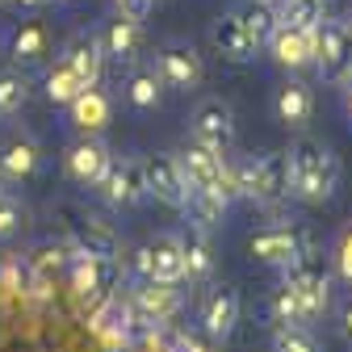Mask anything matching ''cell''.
<instances>
[{"instance_id":"cell-1","label":"cell","mask_w":352,"mask_h":352,"mask_svg":"<svg viewBox=\"0 0 352 352\" xmlns=\"http://www.w3.org/2000/svg\"><path fill=\"white\" fill-rule=\"evenodd\" d=\"M285 160H289V197H298L306 206H323V201L336 197L340 164L319 139H298L285 151Z\"/></svg>"},{"instance_id":"cell-2","label":"cell","mask_w":352,"mask_h":352,"mask_svg":"<svg viewBox=\"0 0 352 352\" xmlns=\"http://www.w3.org/2000/svg\"><path fill=\"white\" fill-rule=\"evenodd\" d=\"M239 193L256 206H281L289 197V160H285V151H264L256 160H239Z\"/></svg>"},{"instance_id":"cell-3","label":"cell","mask_w":352,"mask_h":352,"mask_svg":"<svg viewBox=\"0 0 352 352\" xmlns=\"http://www.w3.org/2000/svg\"><path fill=\"white\" fill-rule=\"evenodd\" d=\"M315 63L331 84L352 76V25L348 21H319L315 25Z\"/></svg>"},{"instance_id":"cell-4","label":"cell","mask_w":352,"mask_h":352,"mask_svg":"<svg viewBox=\"0 0 352 352\" xmlns=\"http://www.w3.org/2000/svg\"><path fill=\"white\" fill-rule=\"evenodd\" d=\"M248 252H252L260 264H269V269H289L298 256H306V231L294 227V223H289V227H285V223L264 227V231H256V235L248 239Z\"/></svg>"},{"instance_id":"cell-5","label":"cell","mask_w":352,"mask_h":352,"mask_svg":"<svg viewBox=\"0 0 352 352\" xmlns=\"http://www.w3.org/2000/svg\"><path fill=\"white\" fill-rule=\"evenodd\" d=\"M135 264L147 281H160V285H181L185 281V256H181V239L172 235H155L147 239L139 252H135Z\"/></svg>"},{"instance_id":"cell-6","label":"cell","mask_w":352,"mask_h":352,"mask_svg":"<svg viewBox=\"0 0 352 352\" xmlns=\"http://www.w3.org/2000/svg\"><path fill=\"white\" fill-rule=\"evenodd\" d=\"M189 139L214 147V151H231L235 147V113L227 101H218V97H206L193 118H189Z\"/></svg>"},{"instance_id":"cell-7","label":"cell","mask_w":352,"mask_h":352,"mask_svg":"<svg viewBox=\"0 0 352 352\" xmlns=\"http://www.w3.org/2000/svg\"><path fill=\"white\" fill-rule=\"evenodd\" d=\"M285 281L298 289V298L306 306V315H311V323L327 315V306H331V273L323 269V264L298 256L289 269H285Z\"/></svg>"},{"instance_id":"cell-8","label":"cell","mask_w":352,"mask_h":352,"mask_svg":"<svg viewBox=\"0 0 352 352\" xmlns=\"http://www.w3.org/2000/svg\"><path fill=\"white\" fill-rule=\"evenodd\" d=\"M143 181H147V193L164 206H185V193H189V181L181 172V160L172 151H160V155H147L143 160Z\"/></svg>"},{"instance_id":"cell-9","label":"cell","mask_w":352,"mask_h":352,"mask_svg":"<svg viewBox=\"0 0 352 352\" xmlns=\"http://www.w3.org/2000/svg\"><path fill=\"white\" fill-rule=\"evenodd\" d=\"M97 189H101V197H105L109 206H118V210L139 206V201L147 197L143 160H109V168H105V176L97 181Z\"/></svg>"},{"instance_id":"cell-10","label":"cell","mask_w":352,"mask_h":352,"mask_svg":"<svg viewBox=\"0 0 352 352\" xmlns=\"http://www.w3.org/2000/svg\"><path fill=\"white\" fill-rule=\"evenodd\" d=\"M155 76L172 88H197L206 80V63H201L197 47H189V42H164L155 55Z\"/></svg>"},{"instance_id":"cell-11","label":"cell","mask_w":352,"mask_h":352,"mask_svg":"<svg viewBox=\"0 0 352 352\" xmlns=\"http://www.w3.org/2000/svg\"><path fill=\"white\" fill-rule=\"evenodd\" d=\"M269 51L273 59L285 67V72H302V67H311L315 63V30H306V25H277V34L269 38Z\"/></svg>"},{"instance_id":"cell-12","label":"cell","mask_w":352,"mask_h":352,"mask_svg":"<svg viewBox=\"0 0 352 352\" xmlns=\"http://www.w3.org/2000/svg\"><path fill=\"white\" fill-rule=\"evenodd\" d=\"M210 42H214V51L223 55V59H231V63H248V59H256V38H252V30L243 25V17L239 13H223V17H214V25H210Z\"/></svg>"},{"instance_id":"cell-13","label":"cell","mask_w":352,"mask_h":352,"mask_svg":"<svg viewBox=\"0 0 352 352\" xmlns=\"http://www.w3.org/2000/svg\"><path fill=\"white\" fill-rule=\"evenodd\" d=\"M109 147L97 139V135H88V139H80V143H72L67 147V155H63V164H67V176L72 181H80V185H97L101 176H105V168H109Z\"/></svg>"},{"instance_id":"cell-14","label":"cell","mask_w":352,"mask_h":352,"mask_svg":"<svg viewBox=\"0 0 352 352\" xmlns=\"http://www.w3.org/2000/svg\"><path fill=\"white\" fill-rule=\"evenodd\" d=\"M273 113L285 130H306V122L315 118V93H311V84H302V80H285L277 88V97H273Z\"/></svg>"},{"instance_id":"cell-15","label":"cell","mask_w":352,"mask_h":352,"mask_svg":"<svg viewBox=\"0 0 352 352\" xmlns=\"http://www.w3.org/2000/svg\"><path fill=\"white\" fill-rule=\"evenodd\" d=\"M201 323H206V331H210L214 340H227V336L235 331V323H239V289H235V285L210 289V298H206V306H201Z\"/></svg>"},{"instance_id":"cell-16","label":"cell","mask_w":352,"mask_h":352,"mask_svg":"<svg viewBox=\"0 0 352 352\" xmlns=\"http://www.w3.org/2000/svg\"><path fill=\"white\" fill-rule=\"evenodd\" d=\"M101 42V51H105V59H118V63H130V59H139V51H143V25L135 21V17H126V13H118L109 25H105V34L97 38Z\"/></svg>"},{"instance_id":"cell-17","label":"cell","mask_w":352,"mask_h":352,"mask_svg":"<svg viewBox=\"0 0 352 352\" xmlns=\"http://www.w3.org/2000/svg\"><path fill=\"white\" fill-rule=\"evenodd\" d=\"M63 63L84 80V88H93V84L101 80V72H105V51H101V42H97V38L80 34V38H72V42H67Z\"/></svg>"},{"instance_id":"cell-18","label":"cell","mask_w":352,"mask_h":352,"mask_svg":"<svg viewBox=\"0 0 352 352\" xmlns=\"http://www.w3.org/2000/svg\"><path fill=\"white\" fill-rule=\"evenodd\" d=\"M67 109H72L76 130H84V135H97V130H105V122H109V101H105V93H101L97 84L84 88V93H80Z\"/></svg>"},{"instance_id":"cell-19","label":"cell","mask_w":352,"mask_h":352,"mask_svg":"<svg viewBox=\"0 0 352 352\" xmlns=\"http://www.w3.org/2000/svg\"><path fill=\"white\" fill-rule=\"evenodd\" d=\"M181 256H185V277L189 281H201L214 273V243L201 227H189V235L181 239Z\"/></svg>"},{"instance_id":"cell-20","label":"cell","mask_w":352,"mask_h":352,"mask_svg":"<svg viewBox=\"0 0 352 352\" xmlns=\"http://www.w3.org/2000/svg\"><path fill=\"white\" fill-rule=\"evenodd\" d=\"M176 311V294L172 285H160V281H147L143 289H135V315H143L147 323H160Z\"/></svg>"},{"instance_id":"cell-21","label":"cell","mask_w":352,"mask_h":352,"mask_svg":"<svg viewBox=\"0 0 352 352\" xmlns=\"http://www.w3.org/2000/svg\"><path fill=\"white\" fill-rule=\"evenodd\" d=\"M181 210L189 214V223H193V227L210 231V227H218V223H223V214H227V201H223V197H214L210 189H189Z\"/></svg>"},{"instance_id":"cell-22","label":"cell","mask_w":352,"mask_h":352,"mask_svg":"<svg viewBox=\"0 0 352 352\" xmlns=\"http://www.w3.org/2000/svg\"><path fill=\"white\" fill-rule=\"evenodd\" d=\"M34 168H38V147L30 139H13L0 147V176L5 181H25Z\"/></svg>"},{"instance_id":"cell-23","label":"cell","mask_w":352,"mask_h":352,"mask_svg":"<svg viewBox=\"0 0 352 352\" xmlns=\"http://www.w3.org/2000/svg\"><path fill=\"white\" fill-rule=\"evenodd\" d=\"M47 55H51V34H47V25H38V21L21 25L17 38H13V59L17 63H42Z\"/></svg>"},{"instance_id":"cell-24","label":"cell","mask_w":352,"mask_h":352,"mask_svg":"<svg viewBox=\"0 0 352 352\" xmlns=\"http://www.w3.org/2000/svg\"><path fill=\"white\" fill-rule=\"evenodd\" d=\"M269 311H273V319H277V323H298V327L311 323V315H306V306H302V298H298V289H294L289 281H281V285L273 289Z\"/></svg>"},{"instance_id":"cell-25","label":"cell","mask_w":352,"mask_h":352,"mask_svg":"<svg viewBox=\"0 0 352 352\" xmlns=\"http://www.w3.org/2000/svg\"><path fill=\"white\" fill-rule=\"evenodd\" d=\"M126 93H130V101H135L139 109H155L160 97H164V80L155 76V67H139L126 80Z\"/></svg>"},{"instance_id":"cell-26","label":"cell","mask_w":352,"mask_h":352,"mask_svg":"<svg viewBox=\"0 0 352 352\" xmlns=\"http://www.w3.org/2000/svg\"><path fill=\"white\" fill-rule=\"evenodd\" d=\"M80 93H84V80H80V76L59 59V63L47 72V97H51L55 105H72Z\"/></svg>"},{"instance_id":"cell-27","label":"cell","mask_w":352,"mask_h":352,"mask_svg":"<svg viewBox=\"0 0 352 352\" xmlns=\"http://www.w3.org/2000/svg\"><path fill=\"white\" fill-rule=\"evenodd\" d=\"M30 105V80L21 72H0V118H13Z\"/></svg>"},{"instance_id":"cell-28","label":"cell","mask_w":352,"mask_h":352,"mask_svg":"<svg viewBox=\"0 0 352 352\" xmlns=\"http://www.w3.org/2000/svg\"><path fill=\"white\" fill-rule=\"evenodd\" d=\"M239 17H243V25L252 30L256 47H269V38H273V34H277V25H281V17L273 13V5H264V0H252V5H248Z\"/></svg>"},{"instance_id":"cell-29","label":"cell","mask_w":352,"mask_h":352,"mask_svg":"<svg viewBox=\"0 0 352 352\" xmlns=\"http://www.w3.org/2000/svg\"><path fill=\"white\" fill-rule=\"evenodd\" d=\"M323 17H327V0H281V21L285 25L315 30Z\"/></svg>"},{"instance_id":"cell-30","label":"cell","mask_w":352,"mask_h":352,"mask_svg":"<svg viewBox=\"0 0 352 352\" xmlns=\"http://www.w3.org/2000/svg\"><path fill=\"white\" fill-rule=\"evenodd\" d=\"M273 352H319V340L298 323H281L273 331Z\"/></svg>"},{"instance_id":"cell-31","label":"cell","mask_w":352,"mask_h":352,"mask_svg":"<svg viewBox=\"0 0 352 352\" xmlns=\"http://www.w3.org/2000/svg\"><path fill=\"white\" fill-rule=\"evenodd\" d=\"M21 227H25V206L17 197H5V201H0V239L17 235Z\"/></svg>"},{"instance_id":"cell-32","label":"cell","mask_w":352,"mask_h":352,"mask_svg":"<svg viewBox=\"0 0 352 352\" xmlns=\"http://www.w3.org/2000/svg\"><path fill=\"white\" fill-rule=\"evenodd\" d=\"M336 273L352 285V227H344L336 239Z\"/></svg>"},{"instance_id":"cell-33","label":"cell","mask_w":352,"mask_h":352,"mask_svg":"<svg viewBox=\"0 0 352 352\" xmlns=\"http://www.w3.org/2000/svg\"><path fill=\"white\" fill-rule=\"evenodd\" d=\"M118 9H122L126 17L143 21V17H147V9H151V0H118Z\"/></svg>"},{"instance_id":"cell-34","label":"cell","mask_w":352,"mask_h":352,"mask_svg":"<svg viewBox=\"0 0 352 352\" xmlns=\"http://www.w3.org/2000/svg\"><path fill=\"white\" fill-rule=\"evenodd\" d=\"M59 264H63V256H59V252H38V269H42V273L59 269Z\"/></svg>"},{"instance_id":"cell-35","label":"cell","mask_w":352,"mask_h":352,"mask_svg":"<svg viewBox=\"0 0 352 352\" xmlns=\"http://www.w3.org/2000/svg\"><path fill=\"white\" fill-rule=\"evenodd\" d=\"M340 331H344V336L352 340V302L344 306V315H340Z\"/></svg>"},{"instance_id":"cell-36","label":"cell","mask_w":352,"mask_h":352,"mask_svg":"<svg viewBox=\"0 0 352 352\" xmlns=\"http://www.w3.org/2000/svg\"><path fill=\"white\" fill-rule=\"evenodd\" d=\"M21 5H25V9H38V5H47V0H21Z\"/></svg>"},{"instance_id":"cell-37","label":"cell","mask_w":352,"mask_h":352,"mask_svg":"<svg viewBox=\"0 0 352 352\" xmlns=\"http://www.w3.org/2000/svg\"><path fill=\"white\" fill-rule=\"evenodd\" d=\"M344 84H348V113H352V76H348Z\"/></svg>"},{"instance_id":"cell-38","label":"cell","mask_w":352,"mask_h":352,"mask_svg":"<svg viewBox=\"0 0 352 352\" xmlns=\"http://www.w3.org/2000/svg\"><path fill=\"white\" fill-rule=\"evenodd\" d=\"M264 5H281V0H264Z\"/></svg>"},{"instance_id":"cell-39","label":"cell","mask_w":352,"mask_h":352,"mask_svg":"<svg viewBox=\"0 0 352 352\" xmlns=\"http://www.w3.org/2000/svg\"><path fill=\"white\" fill-rule=\"evenodd\" d=\"M348 25H352V13H348Z\"/></svg>"}]
</instances>
